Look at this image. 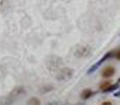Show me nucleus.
Wrapping results in <instances>:
<instances>
[{
	"label": "nucleus",
	"instance_id": "f257e3e1",
	"mask_svg": "<svg viewBox=\"0 0 120 105\" xmlns=\"http://www.w3.org/2000/svg\"><path fill=\"white\" fill-rule=\"evenodd\" d=\"M63 65V60L59 56H50L46 59V66L51 70H58Z\"/></svg>",
	"mask_w": 120,
	"mask_h": 105
},
{
	"label": "nucleus",
	"instance_id": "f03ea898",
	"mask_svg": "<svg viewBox=\"0 0 120 105\" xmlns=\"http://www.w3.org/2000/svg\"><path fill=\"white\" fill-rule=\"evenodd\" d=\"M73 76H74V69L70 67L60 68L57 70L56 75H55V77L58 81H68L70 79H72Z\"/></svg>",
	"mask_w": 120,
	"mask_h": 105
},
{
	"label": "nucleus",
	"instance_id": "7ed1b4c3",
	"mask_svg": "<svg viewBox=\"0 0 120 105\" xmlns=\"http://www.w3.org/2000/svg\"><path fill=\"white\" fill-rule=\"evenodd\" d=\"M92 53H93L92 46L87 45V44H83V45L77 46V48L74 52V56L76 58H86L91 56Z\"/></svg>",
	"mask_w": 120,
	"mask_h": 105
},
{
	"label": "nucleus",
	"instance_id": "20e7f679",
	"mask_svg": "<svg viewBox=\"0 0 120 105\" xmlns=\"http://www.w3.org/2000/svg\"><path fill=\"white\" fill-rule=\"evenodd\" d=\"M25 93H26V91H25V88L23 86H16L8 96L15 102L16 100H18L20 97H22L23 95H25Z\"/></svg>",
	"mask_w": 120,
	"mask_h": 105
},
{
	"label": "nucleus",
	"instance_id": "39448f33",
	"mask_svg": "<svg viewBox=\"0 0 120 105\" xmlns=\"http://www.w3.org/2000/svg\"><path fill=\"white\" fill-rule=\"evenodd\" d=\"M113 54H114V52H109V53H106L105 55H104L103 57H102L101 59L99 60V61H97L95 64H94V65H92L91 67H90L89 69H87V75H90V74H93L94 72H96V69H97V68L99 67V66L101 65V64L103 63L104 61H106V60H108L109 58H111V57H112V56H113Z\"/></svg>",
	"mask_w": 120,
	"mask_h": 105
},
{
	"label": "nucleus",
	"instance_id": "423d86ee",
	"mask_svg": "<svg viewBox=\"0 0 120 105\" xmlns=\"http://www.w3.org/2000/svg\"><path fill=\"white\" fill-rule=\"evenodd\" d=\"M115 72H116V69H115L113 66H106V67H104L103 69H102L101 76H102V78H104V79L111 78V77H113L115 75Z\"/></svg>",
	"mask_w": 120,
	"mask_h": 105
},
{
	"label": "nucleus",
	"instance_id": "0eeeda50",
	"mask_svg": "<svg viewBox=\"0 0 120 105\" xmlns=\"http://www.w3.org/2000/svg\"><path fill=\"white\" fill-rule=\"evenodd\" d=\"M94 94H95V93H94L92 89L85 88V89H83V91H81L80 96H81V99H82V100H87V99H90V98H91Z\"/></svg>",
	"mask_w": 120,
	"mask_h": 105
},
{
	"label": "nucleus",
	"instance_id": "6e6552de",
	"mask_svg": "<svg viewBox=\"0 0 120 105\" xmlns=\"http://www.w3.org/2000/svg\"><path fill=\"white\" fill-rule=\"evenodd\" d=\"M13 103H14V101H13L8 96L3 97L1 100H0V105H13Z\"/></svg>",
	"mask_w": 120,
	"mask_h": 105
},
{
	"label": "nucleus",
	"instance_id": "1a4fd4ad",
	"mask_svg": "<svg viewBox=\"0 0 120 105\" xmlns=\"http://www.w3.org/2000/svg\"><path fill=\"white\" fill-rule=\"evenodd\" d=\"M26 105H41V103H40V100L37 97H32L27 100Z\"/></svg>",
	"mask_w": 120,
	"mask_h": 105
},
{
	"label": "nucleus",
	"instance_id": "9d476101",
	"mask_svg": "<svg viewBox=\"0 0 120 105\" xmlns=\"http://www.w3.org/2000/svg\"><path fill=\"white\" fill-rule=\"evenodd\" d=\"M119 83H120V79L118 81H117V83H115V84H113V85H111L109 88H106L105 91H103V93H111V91H116L117 88L119 87Z\"/></svg>",
	"mask_w": 120,
	"mask_h": 105
},
{
	"label": "nucleus",
	"instance_id": "9b49d317",
	"mask_svg": "<svg viewBox=\"0 0 120 105\" xmlns=\"http://www.w3.org/2000/svg\"><path fill=\"white\" fill-rule=\"evenodd\" d=\"M111 86V82L110 81H103V82H101L100 83V85H99V87L101 88V91H105L106 88H109V87Z\"/></svg>",
	"mask_w": 120,
	"mask_h": 105
},
{
	"label": "nucleus",
	"instance_id": "f8f14e48",
	"mask_svg": "<svg viewBox=\"0 0 120 105\" xmlns=\"http://www.w3.org/2000/svg\"><path fill=\"white\" fill-rule=\"evenodd\" d=\"M114 54H115V55H114L115 58H116L117 60H119V61H120V48H118V50H117Z\"/></svg>",
	"mask_w": 120,
	"mask_h": 105
},
{
	"label": "nucleus",
	"instance_id": "ddd939ff",
	"mask_svg": "<svg viewBox=\"0 0 120 105\" xmlns=\"http://www.w3.org/2000/svg\"><path fill=\"white\" fill-rule=\"evenodd\" d=\"M101 105H112V102H110V101H105V102H103Z\"/></svg>",
	"mask_w": 120,
	"mask_h": 105
},
{
	"label": "nucleus",
	"instance_id": "4468645a",
	"mask_svg": "<svg viewBox=\"0 0 120 105\" xmlns=\"http://www.w3.org/2000/svg\"><path fill=\"white\" fill-rule=\"evenodd\" d=\"M75 105H85V104H83V103H78V104H75Z\"/></svg>",
	"mask_w": 120,
	"mask_h": 105
}]
</instances>
